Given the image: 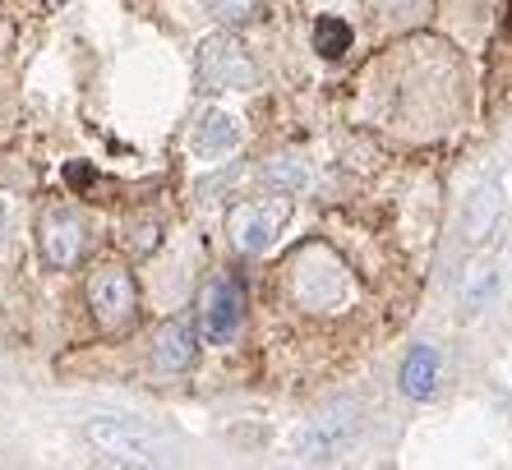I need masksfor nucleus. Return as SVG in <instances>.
I'll return each mask as SVG.
<instances>
[{
	"label": "nucleus",
	"instance_id": "nucleus-1",
	"mask_svg": "<svg viewBox=\"0 0 512 470\" xmlns=\"http://www.w3.org/2000/svg\"><path fill=\"white\" fill-rule=\"evenodd\" d=\"M194 74H199L203 93H250V88H259V65L236 33L203 37L199 56H194Z\"/></svg>",
	"mask_w": 512,
	"mask_h": 470
},
{
	"label": "nucleus",
	"instance_id": "nucleus-2",
	"mask_svg": "<svg viewBox=\"0 0 512 470\" xmlns=\"http://www.w3.org/2000/svg\"><path fill=\"white\" fill-rule=\"evenodd\" d=\"M286 222H291V194H286V189L236 203V208L227 212L231 249H236V254H268Z\"/></svg>",
	"mask_w": 512,
	"mask_h": 470
},
{
	"label": "nucleus",
	"instance_id": "nucleus-3",
	"mask_svg": "<svg viewBox=\"0 0 512 470\" xmlns=\"http://www.w3.org/2000/svg\"><path fill=\"white\" fill-rule=\"evenodd\" d=\"M356 434H360V401H351V397L328 401L323 411H314L310 420L300 424L296 457L300 461H337L346 447L356 443Z\"/></svg>",
	"mask_w": 512,
	"mask_h": 470
},
{
	"label": "nucleus",
	"instance_id": "nucleus-4",
	"mask_svg": "<svg viewBox=\"0 0 512 470\" xmlns=\"http://www.w3.org/2000/svg\"><path fill=\"white\" fill-rule=\"evenodd\" d=\"M88 305H93V318L102 332H125L139 314V295H134V282L125 268H97L88 277Z\"/></svg>",
	"mask_w": 512,
	"mask_h": 470
},
{
	"label": "nucleus",
	"instance_id": "nucleus-5",
	"mask_svg": "<svg viewBox=\"0 0 512 470\" xmlns=\"http://www.w3.org/2000/svg\"><path fill=\"white\" fill-rule=\"evenodd\" d=\"M84 438L102 452V461H120V466H153V461H162L157 443L130 420H88Z\"/></svg>",
	"mask_w": 512,
	"mask_h": 470
},
{
	"label": "nucleus",
	"instance_id": "nucleus-6",
	"mask_svg": "<svg viewBox=\"0 0 512 470\" xmlns=\"http://www.w3.org/2000/svg\"><path fill=\"white\" fill-rule=\"evenodd\" d=\"M240 323H245V291L231 277L208 282V291H203V337L213 346H227V341H236Z\"/></svg>",
	"mask_w": 512,
	"mask_h": 470
},
{
	"label": "nucleus",
	"instance_id": "nucleus-7",
	"mask_svg": "<svg viewBox=\"0 0 512 470\" xmlns=\"http://www.w3.org/2000/svg\"><path fill=\"white\" fill-rule=\"evenodd\" d=\"M37 249H42L47 268H74L79 254H84V226H79V217L51 208L42 217V226H37Z\"/></svg>",
	"mask_w": 512,
	"mask_h": 470
},
{
	"label": "nucleus",
	"instance_id": "nucleus-8",
	"mask_svg": "<svg viewBox=\"0 0 512 470\" xmlns=\"http://www.w3.org/2000/svg\"><path fill=\"white\" fill-rule=\"evenodd\" d=\"M194 360H199V337H194L190 318L162 323V332H157V341H153V365L162 369V374H185Z\"/></svg>",
	"mask_w": 512,
	"mask_h": 470
},
{
	"label": "nucleus",
	"instance_id": "nucleus-9",
	"mask_svg": "<svg viewBox=\"0 0 512 470\" xmlns=\"http://www.w3.org/2000/svg\"><path fill=\"white\" fill-rule=\"evenodd\" d=\"M439 378H443V355L420 341V346L406 351L402 374H397V388H402V397H411V401H429L434 392H439Z\"/></svg>",
	"mask_w": 512,
	"mask_h": 470
},
{
	"label": "nucleus",
	"instance_id": "nucleus-10",
	"mask_svg": "<svg viewBox=\"0 0 512 470\" xmlns=\"http://www.w3.org/2000/svg\"><path fill=\"white\" fill-rule=\"evenodd\" d=\"M236 143H240V125H236V116H227V111H203V116L194 120L190 148H194L199 162H213V157L236 153Z\"/></svg>",
	"mask_w": 512,
	"mask_h": 470
},
{
	"label": "nucleus",
	"instance_id": "nucleus-11",
	"mask_svg": "<svg viewBox=\"0 0 512 470\" xmlns=\"http://www.w3.org/2000/svg\"><path fill=\"white\" fill-rule=\"evenodd\" d=\"M499 291H503L499 263L480 259V263H471V268L462 272V286H457V305H462L466 318H476V314H485V309L499 300Z\"/></svg>",
	"mask_w": 512,
	"mask_h": 470
},
{
	"label": "nucleus",
	"instance_id": "nucleus-12",
	"mask_svg": "<svg viewBox=\"0 0 512 470\" xmlns=\"http://www.w3.org/2000/svg\"><path fill=\"white\" fill-rule=\"evenodd\" d=\"M499 217H503V189H499V180H485V185H476L471 199H466L462 235L471 245H480V240H489V231L499 226Z\"/></svg>",
	"mask_w": 512,
	"mask_h": 470
},
{
	"label": "nucleus",
	"instance_id": "nucleus-13",
	"mask_svg": "<svg viewBox=\"0 0 512 470\" xmlns=\"http://www.w3.org/2000/svg\"><path fill=\"white\" fill-rule=\"evenodd\" d=\"M314 51L328 60H337L342 51H351V24L337 19V14H323L319 24H314Z\"/></svg>",
	"mask_w": 512,
	"mask_h": 470
},
{
	"label": "nucleus",
	"instance_id": "nucleus-14",
	"mask_svg": "<svg viewBox=\"0 0 512 470\" xmlns=\"http://www.w3.org/2000/svg\"><path fill=\"white\" fill-rule=\"evenodd\" d=\"M268 180H273V185H282L286 194H291V189L305 185V171H300L296 162H286V157H277V162L268 166Z\"/></svg>",
	"mask_w": 512,
	"mask_h": 470
},
{
	"label": "nucleus",
	"instance_id": "nucleus-15",
	"mask_svg": "<svg viewBox=\"0 0 512 470\" xmlns=\"http://www.w3.org/2000/svg\"><path fill=\"white\" fill-rule=\"evenodd\" d=\"M208 10H213L217 19H227V24H236V19H250L254 0H208Z\"/></svg>",
	"mask_w": 512,
	"mask_h": 470
},
{
	"label": "nucleus",
	"instance_id": "nucleus-16",
	"mask_svg": "<svg viewBox=\"0 0 512 470\" xmlns=\"http://www.w3.org/2000/svg\"><path fill=\"white\" fill-rule=\"evenodd\" d=\"M0 231H5V208H0Z\"/></svg>",
	"mask_w": 512,
	"mask_h": 470
},
{
	"label": "nucleus",
	"instance_id": "nucleus-17",
	"mask_svg": "<svg viewBox=\"0 0 512 470\" xmlns=\"http://www.w3.org/2000/svg\"><path fill=\"white\" fill-rule=\"evenodd\" d=\"M388 5H406V0H388Z\"/></svg>",
	"mask_w": 512,
	"mask_h": 470
},
{
	"label": "nucleus",
	"instance_id": "nucleus-18",
	"mask_svg": "<svg viewBox=\"0 0 512 470\" xmlns=\"http://www.w3.org/2000/svg\"><path fill=\"white\" fill-rule=\"evenodd\" d=\"M508 249H512V240H508Z\"/></svg>",
	"mask_w": 512,
	"mask_h": 470
}]
</instances>
